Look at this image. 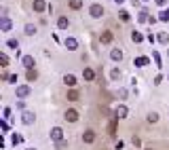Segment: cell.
<instances>
[{
	"label": "cell",
	"mask_w": 169,
	"mask_h": 150,
	"mask_svg": "<svg viewBox=\"0 0 169 150\" xmlns=\"http://www.w3.org/2000/svg\"><path fill=\"white\" fill-rule=\"evenodd\" d=\"M112 114H114V121H119V118H127V116H129V108H127L125 104H119L116 108H114Z\"/></svg>",
	"instance_id": "obj_1"
},
{
	"label": "cell",
	"mask_w": 169,
	"mask_h": 150,
	"mask_svg": "<svg viewBox=\"0 0 169 150\" xmlns=\"http://www.w3.org/2000/svg\"><path fill=\"white\" fill-rule=\"evenodd\" d=\"M89 15H91L93 19H99V17L104 15V7H102L99 2H93V4L89 7Z\"/></svg>",
	"instance_id": "obj_2"
},
{
	"label": "cell",
	"mask_w": 169,
	"mask_h": 150,
	"mask_svg": "<svg viewBox=\"0 0 169 150\" xmlns=\"http://www.w3.org/2000/svg\"><path fill=\"white\" fill-rule=\"evenodd\" d=\"M63 46H66L68 51H76V49H78V40H76L74 36H66V40H63Z\"/></svg>",
	"instance_id": "obj_3"
},
{
	"label": "cell",
	"mask_w": 169,
	"mask_h": 150,
	"mask_svg": "<svg viewBox=\"0 0 169 150\" xmlns=\"http://www.w3.org/2000/svg\"><path fill=\"white\" fill-rule=\"evenodd\" d=\"M51 139L57 144V142H63V129L61 127H53L51 129Z\"/></svg>",
	"instance_id": "obj_4"
},
{
	"label": "cell",
	"mask_w": 169,
	"mask_h": 150,
	"mask_svg": "<svg viewBox=\"0 0 169 150\" xmlns=\"http://www.w3.org/2000/svg\"><path fill=\"white\" fill-rule=\"evenodd\" d=\"M15 93H17V97H19V99H24V97H28V95L32 93V89H30V85H19Z\"/></svg>",
	"instance_id": "obj_5"
},
{
	"label": "cell",
	"mask_w": 169,
	"mask_h": 150,
	"mask_svg": "<svg viewBox=\"0 0 169 150\" xmlns=\"http://www.w3.org/2000/svg\"><path fill=\"white\" fill-rule=\"evenodd\" d=\"M11 28H13V21L6 15H2V17H0V30H2V32H11Z\"/></svg>",
	"instance_id": "obj_6"
},
{
	"label": "cell",
	"mask_w": 169,
	"mask_h": 150,
	"mask_svg": "<svg viewBox=\"0 0 169 150\" xmlns=\"http://www.w3.org/2000/svg\"><path fill=\"white\" fill-rule=\"evenodd\" d=\"M112 38H114V34H112L110 30H104L102 36H99V42H102V45H110V42H112Z\"/></svg>",
	"instance_id": "obj_7"
},
{
	"label": "cell",
	"mask_w": 169,
	"mask_h": 150,
	"mask_svg": "<svg viewBox=\"0 0 169 150\" xmlns=\"http://www.w3.org/2000/svg\"><path fill=\"white\" fill-rule=\"evenodd\" d=\"M83 142L84 144H93V142H95V131H93V129H87L83 133Z\"/></svg>",
	"instance_id": "obj_8"
},
{
	"label": "cell",
	"mask_w": 169,
	"mask_h": 150,
	"mask_svg": "<svg viewBox=\"0 0 169 150\" xmlns=\"http://www.w3.org/2000/svg\"><path fill=\"white\" fill-rule=\"evenodd\" d=\"M148 64H150V57H146V55H140V57L133 59V66H137V68H144Z\"/></svg>",
	"instance_id": "obj_9"
},
{
	"label": "cell",
	"mask_w": 169,
	"mask_h": 150,
	"mask_svg": "<svg viewBox=\"0 0 169 150\" xmlns=\"http://www.w3.org/2000/svg\"><path fill=\"white\" fill-rule=\"evenodd\" d=\"M21 64L25 66V70H34V66H36V61H34V57H32V55H24Z\"/></svg>",
	"instance_id": "obj_10"
},
{
	"label": "cell",
	"mask_w": 169,
	"mask_h": 150,
	"mask_svg": "<svg viewBox=\"0 0 169 150\" xmlns=\"http://www.w3.org/2000/svg\"><path fill=\"white\" fill-rule=\"evenodd\" d=\"M34 121H36L34 112H24V114H21V123H24V125H32Z\"/></svg>",
	"instance_id": "obj_11"
},
{
	"label": "cell",
	"mask_w": 169,
	"mask_h": 150,
	"mask_svg": "<svg viewBox=\"0 0 169 150\" xmlns=\"http://www.w3.org/2000/svg\"><path fill=\"white\" fill-rule=\"evenodd\" d=\"M63 82H66V87H70V89H74V87L78 85V82H76V76H74V74H66V76H63Z\"/></svg>",
	"instance_id": "obj_12"
},
{
	"label": "cell",
	"mask_w": 169,
	"mask_h": 150,
	"mask_svg": "<svg viewBox=\"0 0 169 150\" xmlns=\"http://www.w3.org/2000/svg\"><path fill=\"white\" fill-rule=\"evenodd\" d=\"M68 123H76L78 121V112L76 110H66V116H63Z\"/></svg>",
	"instance_id": "obj_13"
},
{
	"label": "cell",
	"mask_w": 169,
	"mask_h": 150,
	"mask_svg": "<svg viewBox=\"0 0 169 150\" xmlns=\"http://www.w3.org/2000/svg\"><path fill=\"white\" fill-rule=\"evenodd\" d=\"M83 78L84 81H93V78H95V70L93 68H84L83 70Z\"/></svg>",
	"instance_id": "obj_14"
},
{
	"label": "cell",
	"mask_w": 169,
	"mask_h": 150,
	"mask_svg": "<svg viewBox=\"0 0 169 150\" xmlns=\"http://www.w3.org/2000/svg\"><path fill=\"white\" fill-rule=\"evenodd\" d=\"M110 57H112V61H121L123 59V51L121 49H112V51H110Z\"/></svg>",
	"instance_id": "obj_15"
},
{
	"label": "cell",
	"mask_w": 169,
	"mask_h": 150,
	"mask_svg": "<svg viewBox=\"0 0 169 150\" xmlns=\"http://www.w3.org/2000/svg\"><path fill=\"white\" fill-rule=\"evenodd\" d=\"M45 9H47V2L45 0H34V11L36 13H42Z\"/></svg>",
	"instance_id": "obj_16"
},
{
	"label": "cell",
	"mask_w": 169,
	"mask_h": 150,
	"mask_svg": "<svg viewBox=\"0 0 169 150\" xmlns=\"http://www.w3.org/2000/svg\"><path fill=\"white\" fill-rule=\"evenodd\" d=\"M68 25H70V19H68V17H59V19H57V28H59V30H68Z\"/></svg>",
	"instance_id": "obj_17"
},
{
	"label": "cell",
	"mask_w": 169,
	"mask_h": 150,
	"mask_svg": "<svg viewBox=\"0 0 169 150\" xmlns=\"http://www.w3.org/2000/svg\"><path fill=\"white\" fill-rule=\"evenodd\" d=\"M131 40L140 45V42H144V34H142V32H135V30H133V32H131Z\"/></svg>",
	"instance_id": "obj_18"
},
{
	"label": "cell",
	"mask_w": 169,
	"mask_h": 150,
	"mask_svg": "<svg viewBox=\"0 0 169 150\" xmlns=\"http://www.w3.org/2000/svg\"><path fill=\"white\" fill-rule=\"evenodd\" d=\"M6 46L19 53V40H15V38H9V40H6Z\"/></svg>",
	"instance_id": "obj_19"
},
{
	"label": "cell",
	"mask_w": 169,
	"mask_h": 150,
	"mask_svg": "<svg viewBox=\"0 0 169 150\" xmlns=\"http://www.w3.org/2000/svg\"><path fill=\"white\" fill-rule=\"evenodd\" d=\"M78 97H80V93L76 91V89H70V91H68V102H78Z\"/></svg>",
	"instance_id": "obj_20"
},
{
	"label": "cell",
	"mask_w": 169,
	"mask_h": 150,
	"mask_svg": "<svg viewBox=\"0 0 169 150\" xmlns=\"http://www.w3.org/2000/svg\"><path fill=\"white\" fill-rule=\"evenodd\" d=\"M24 32H25L28 36H34V34H36V25H32V23H25Z\"/></svg>",
	"instance_id": "obj_21"
},
{
	"label": "cell",
	"mask_w": 169,
	"mask_h": 150,
	"mask_svg": "<svg viewBox=\"0 0 169 150\" xmlns=\"http://www.w3.org/2000/svg\"><path fill=\"white\" fill-rule=\"evenodd\" d=\"M158 21H169V7L158 13Z\"/></svg>",
	"instance_id": "obj_22"
},
{
	"label": "cell",
	"mask_w": 169,
	"mask_h": 150,
	"mask_svg": "<svg viewBox=\"0 0 169 150\" xmlns=\"http://www.w3.org/2000/svg\"><path fill=\"white\" fill-rule=\"evenodd\" d=\"M25 78H28L30 82H34V81L38 78V72H36V70H28V74H25Z\"/></svg>",
	"instance_id": "obj_23"
},
{
	"label": "cell",
	"mask_w": 169,
	"mask_h": 150,
	"mask_svg": "<svg viewBox=\"0 0 169 150\" xmlns=\"http://www.w3.org/2000/svg\"><path fill=\"white\" fill-rule=\"evenodd\" d=\"M148 19H150V17H148V11H146V9H144V11H140V15H137V21H140V23H146Z\"/></svg>",
	"instance_id": "obj_24"
},
{
	"label": "cell",
	"mask_w": 169,
	"mask_h": 150,
	"mask_svg": "<svg viewBox=\"0 0 169 150\" xmlns=\"http://www.w3.org/2000/svg\"><path fill=\"white\" fill-rule=\"evenodd\" d=\"M6 66H9V55L0 53V68H6Z\"/></svg>",
	"instance_id": "obj_25"
},
{
	"label": "cell",
	"mask_w": 169,
	"mask_h": 150,
	"mask_svg": "<svg viewBox=\"0 0 169 150\" xmlns=\"http://www.w3.org/2000/svg\"><path fill=\"white\" fill-rule=\"evenodd\" d=\"M70 9H74V11L83 9V0H70Z\"/></svg>",
	"instance_id": "obj_26"
},
{
	"label": "cell",
	"mask_w": 169,
	"mask_h": 150,
	"mask_svg": "<svg viewBox=\"0 0 169 150\" xmlns=\"http://www.w3.org/2000/svg\"><path fill=\"white\" fill-rule=\"evenodd\" d=\"M21 142H24V138H21V135H17V133H13V138H11V144H13V146H19Z\"/></svg>",
	"instance_id": "obj_27"
},
{
	"label": "cell",
	"mask_w": 169,
	"mask_h": 150,
	"mask_svg": "<svg viewBox=\"0 0 169 150\" xmlns=\"http://www.w3.org/2000/svg\"><path fill=\"white\" fill-rule=\"evenodd\" d=\"M110 78H112V81H119V78H121V70H119V68H112V72H110Z\"/></svg>",
	"instance_id": "obj_28"
},
{
	"label": "cell",
	"mask_w": 169,
	"mask_h": 150,
	"mask_svg": "<svg viewBox=\"0 0 169 150\" xmlns=\"http://www.w3.org/2000/svg\"><path fill=\"white\" fill-rule=\"evenodd\" d=\"M119 17H121V21H129V17H131V15H129V11L121 9V11H119Z\"/></svg>",
	"instance_id": "obj_29"
},
{
	"label": "cell",
	"mask_w": 169,
	"mask_h": 150,
	"mask_svg": "<svg viewBox=\"0 0 169 150\" xmlns=\"http://www.w3.org/2000/svg\"><path fill=\"white\" fill-rule=\"evenodd\" d=\"M148 123H158V112H150L148 114Z\"/></svg>",
	"instance_id": "obj_30"
},
{
	"label": "cell",
	"mask_w": 169,
	"mask_h": 150,
	"mask_svg": "<svg viewBox=\"0 0 169 150\" xmlns=\"http://www.w3.org/2000/svg\"><path fill=\"white\" fill-rule=\"evenodd\" d=\"M158 42H163V45H167V42H169V36L165 34V32H161V34H158Z\"/></svg>",
	"instance_id": "obj_31"
},
{
	"label": "cell",
	"mask_w": 169,
	"mask_h": 150,
	"mask_svg": "<svg viewBox=\"0 0 169 150\" xmlns=\"http://www.w3.org/2000/svg\"><path fill=\"white\" fill-rule=\"evenodd\" d=\"M152 57H154V64H157V68H163V66H161V55H158L157 51L152 53Z\"/></svg>",
	"instance_id": "obj_32"
},
{
	"label": "cell",
	"mask_w": 169,
	"mask_h": 150,
	"mask_svg": "<svg viewBox=\"0 0 169 150\" xmlns=\"http://www.w3.org/2000/svg\"><path fill=\"white\" fill-rule=\"evenodd\" d=\"M2 118H4V121L11 118V108H4V110H2Z\"/></svg>",
	"instance_id": "obj_33"
},
{
	"label": "cell",
	"mask_w": 169,
	"mask_h": 150,
	"mask_svg": "<svg viewBox=\"0 0 169 150\" xmlns=\"http://www.w3.org/2000/svg\"><path fill=\"white\" fill-rule=\"evenodd\" d=\"M0 129H2V133H9V123L2 118V123H0Z\"/></svg>",
	"instance_id": "obj_34"
},
{
	"label": "cell",
	"mask_w": 169,
	"mask_h": 150,
	"mask_svg": "<svg viewBox=\"0 0 169 150\" xmlns=\"http://www.w3.org/2000/svg\"><path fill=\"white\" fill-rule=\"evenodd\" d=\"M158 7H163V9H167V4H169V0H154Z\"/></svg>",
	"instance_id": "obj_35"
},
{
	"label": "cell",
	"mask_w": 169,
	"mask_h": 150,
	"mask_svg": "<svg viewBox=\"0 0 169 150\" xmlns=\"http://www.w3.org/2000/svg\"><path fill=\"white\" fill-rule=\"evenodd\" d=\"M9 82H11V85H17V74H11V76H9Z\"/></svg>",
	"instance_id": "obj_36"
},
{
	"label": "cell",
	"mask_w": 169,
	"mask_h": 150,
	"mask_svg": "<svg viewBox=\"0 0 169 150\" xmlns=\"http://www.w3.org/2000/svg\"><path fill=\"white\" fill-rule=\"evenodd\" d=\"M161 82H163V74H157L154 76V85H161Z\"/></svg>",
	"instance_id": "obj_37"
},
{
	"label": "cell",
	"mask_w": 169,
	"mask_h": 150,
	"mask_svg": "<svg viewBox=\"0 0 169 150\" xmlns=\"http://www.w3.org/2000/svg\"><path fill=\"white\" fill-rule=\"evenodd\" d=\"M119 97L125 99V97H127V89H119Z\"/></svg>",
	"instance_id": "obj_38"
},
{
	"label": "cell",
	"mask_w": 169,
	"mask_h": 150,
	"mask_svg": "<svg viewBox=\"0 0 169 150\" xmlns=\"http://www.w3.org/2000/svg\"><path fill=\"white\" fill-rule=\"evenodd\" d=\"M114 148H116V150H123V148H125V142H121V139H119V142H116V146H114Z\"/></svg>",
	"instance_id": "obj_39"
},
{
	"label": "cell",
	"mask_w": 169,
	"mask_h": 150,
	"mask_svg": "<svg viewBox=\"0 0 169 150\" xmlns=\"http://www.w3.org/2000/svg\"><path fill=\"white\" fill-rule=\"evenodd\" d=\"M133 146H137V148H140V146H142V139H140V138H133Z\"/></svg>",
	"instance_id": "obj_40"
},
{
	"label": "cell",
	"mask_w": 169,
	"mask_h": 150,
	"mask_svg": "<svg viewBox=\"0 0 169 150\" xmlns=\"http://www.w3.org/2000/svg\"><path fill=\"white\" fill-rule=\"evenodd\" d=\"M25 108V104H24V99H19V102H17V110H24Z\"/></svg>",
	"instance_id": "obj_41"
},
{
	"label": "cell",
	"mask_w": 169,
	"mask_h": 150,
	"mask_svg": "<svg viewBox=\"0 0 169 150\" xmlns=\"http://www.w3.org/2000/svg\"><path fill=\"white\" fill-rule=\"evenodd\" d=\"M114 2H116V4H123V2H125V0H114Z\"/></svg>",
	"instance_id": "obj_42"
},
{
	"label": "cell",
	"mask_w": 169,
	"mask_h": 150,
	"mask_svg": "<svg viewBox=\"0 0 169 150\" xmlns=\"http://www.w3.org/2000/svg\"><path fill=\"white\" fill-rule=\"evenodd\" d=\"M142 2H150V0H142Z\"/></svg>",
	"instance_id": "obj_43"
},
{
	"label": "cell",
	"mask_w": 169,
	"mask_h": 150,
	"mask_svg": "<svg viewBox=\"0 0 169 150\" xmlns=\"http://www.w3.org/2000/svg\"><path fill=\"white\" fill-rule=\"evenodd\" d=\"M28 150H36V148H28Z\"/></svg>",
	"instance_id": "obj_44"
},
{
	"label": "cell",
	"mask_w": 169,
	"mask_h": 150,
	"mask_svg": "<svg viewBox=\"0 0 169 150\" xmlns=\"http://www.w3.org/2000/svg\"><path fill=\"white\" fill-rule=\"evenodd\" d=\"M144 150H152V148H144Z\"/></svg>",
	"instance_id": "obj_45"
},
{
	"label": "cell",
	"mask_w": 169,
	"mask_h": 150,
	"mask_svg": "<svg viewBox=\"0 0 169 150\" xmlns=\"http://www.w3.org/2000/svg\"><path fill=\"white\" fill-rule=\"evenodd\" d=\"M167 78H169V76H167Z\"/></svg>",
	"instance_id": "obj_46"
}]
</instances>
